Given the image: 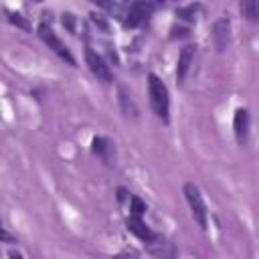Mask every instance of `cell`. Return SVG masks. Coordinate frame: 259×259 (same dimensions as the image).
<instances>
[{
  "label": "cell",
  "mask_w": 259,
  "mask_h": 259,
  "mask_svg": "<svg viewBox=\"0 0 259 259\" xmlns=\"http://www.w3.org/2000/svg\"><path fill=\"white\" fill-rule=\"evenodd\" d=\"M119 101H121V105H123L125 115H136V107H134L132 99L125 95V91H123V89H119Z\"/></svg>",
  "instance_id": "obj_15"
},
{
  "label": "cell",
  "mask_w": 259,
  "mask_h": 259,
  "mask_svg": "<svg viewBox=\"0 0 259 259\" xmlns=\"http://www.w3.org/2000/svg\"><path fill=\"white\" fill-rule=\"evenodd\" d=\"M91 150L95 156H99L103 162L111 164L113 158H115V150H113V144L107 140V138H95L93 144H91Z\"/></svg>",
  "instance_id": "obj_8"
},
{
  "label": "cell",
  "mask_w": 259,
  "mask_h": 259,
  "mask_svg": "<svg viewBox=\"0 0 259 259\" xmlns=\"http://www.w3.org/2000/svg\"><path fill=\"white\" fill-rule=\"evenodd\" d=\"M146 247H148V251H150L154 257H158V259H174V257H176L174 245H172L168 239L160 237V235H154V237L146 243Z\"/></svg>",
  "instance_id": "obj_6"
},
{
  "label": "cell",
  "mask_w": 259,
  "mask_h": 259,
  "mask_svg": "<svg viewBox=\"0 0 259 259\" xmlns=\"http://www.w3.org/2000/svg\"><path fill=\"white\" fill-rule=\"evenodd\" d=\"M0 239H2V241H10V237H8V233L4 231V227H2V225H0Z\"/></svg>",
  "instance_id": "obj_19"
},
{
  "label": "cell",
  "mask_w": 259,
  "mask_h": 259,
  "mask_svg": "<svg viewBox=\"0 0 259 259\" xmlns=\"http://www.w3.org/2000/svg\"><path fill=\"white\" fill-rule=\"evenodd\" d=\"M125 225H127V231H132V233H134L138 239H142V241H146V243H148V241L154 237V233H152V231L146 227V223H144L140 217H130Z\"/></svg>",
  "instance_id": "obj_11"
},
{
  "label": "cell",
  "mask_w": 259,
  "mask_h": 259,
  "mask_svg": "<svg viewBox=\"0 0 259 259\" xmlns=\"http://www.w3.org/2000/svg\"><path fill=\"white\" fill-rule=\"evenodd\" d=\"M130 204H132V206H130L132 217H142V214L146 212V204H144L138 196H132V198H130Z\"/></svg>",
  "instance_id": "obj_14"
},
{
  "label": "cell",
  "mask_w": 259,
  "mask_h": 259,
  "mask_svg": "<svg viewBox=\"0 0 259 259\" xmlns=\"http://www.w3.org/2000/svg\"><path fill=\"white\" fill-rule=\"evenodd\" d=\"M194 45H186L182 51H180V57H178V67H176V79H178V83H182L184 81V77H186V73H188V67H190V63H192V57H194Z\"/></svg>",
  "instance_id": "obj_10"
},
{
  "label": "cell",
  "mask_w": 259,
  "mask_h": 259,
  "mask_svg": "<svg viewBox=\"0 0 259 259\" xmlns=\"http://www.w3.org/2000/svg\"><path fill=\"white\" fill-rule=\"evenodd\" d=\"M148 89H150V103H152V109L154 113L162 119V121H168V109H170V99H168V87L156 77V75H150L148 77Z\"/></svg>",
  "instance_id": "obj_1"
},
{
  "label": "cell",
  "mask_w": 259,
  "mask_h": 259,
  "mask_svg": "<svg viewBox=\"0 0 259 259\" xmlns=\"http://www.w3.org/2000/svg\"><path fill=\"white\" fill-rule=\"evenodd\" d=\"M8 20H10L12 24H16V26L24 28V30H28V28H30V24H28V22L18 14V12H10V14H8Z\"/></svg>",
  "instance_id": "obj_16"
},
{
  "label": "cell",
  "mask_w": 259,
  "mask_h": 259,
  "mask_svg": "<svg viewBox=\"0 0 259 259\" xmlns=\"http://www.w3.org/2000/svg\"><path fill=\"white\" fill-rule=\"evenodd\" d=\"M233 125H235L237 142L239 144H245L247 142V134H249V113H247V109H237L235 111Z\"/></svg>",
  "instance_id": "obj_9"
},
{
  "label": "cell",
  "mask_w": 259,
  "mask_h": 259,
  "mask_svg": "<svg viewBox=\"0 0 259 259\" xmlns=\"http://www.w3.org/2000/svg\"><path fill=\"white\" fill-rule=\"evenodd\" d=\"M186 34H188L186 28H172V38H176V36H186Z\"/></svg>",
  "instance_id": "obj_18"
},
{
  "label": "cell",
  "mask_w": 259,
  "mask_h": 259,
  "mask_svg": "<svg viewBox=\"0 0 259 259\" xmlns=\"http://www.w3.org/2000/svg\"><path fill=\"white\" fill-rule=\"evenodd\" d=\"M61 22H63V26H65L71 34H75V16H73L71 12H65L63 18H61Z\"/></svg>",
  "instance_id": "obj_17"
},
{
  "label": "cell",
  "mask_w": 259,
  "mask_h": 259,
  "mask_svg": "<svg viewBox=\"0 0 259 259\" xmlns=\"http://www.w3.org/2000/svg\"><path fill=\"white\" fill-rule=\"evenodd\" d=\"M8 257H10V259H22V255H20L18 251H14V249H12L10 253H8Z\"/></svg>",
  "instance_id": "obj_20"
},
{
  "label": "cell",
  "mask_w": 259,
  "mask_h": 259,
  "mask_svg": "<svg viewBox=\"0 0 259 259\" xmlns=\"http://www.w3.org/2000/svg\"><path fill=\"white\" fill-rule=\"evenodd\" d=\"M38 34H40V38L49 45V49H53L63 61H67L69 65H75V59H73V55L69 53V49L65 47V42L51 30V26H47V24H40L38 26Z\"/></svg>",
  "instance_id": "obj_3"
},
{
  "label": "cell",
  "mask_w": 259,
  "mask_h": 259,
  "mask_svg": "<svg viewBox=\"0 0 259 259\" xmlns=\"http://www.w3.org/2000/svg\"><path fill=\"white\" fill-rule=\"evenodd\" d=\"M85 61H87V65H89V71H91L99 81H103V83H109V81H111V71H109V67L105 65V61H103L95 51L87 49V51H85Z\"/></svg>",
  "instance_id": "obj_5"
},
{
  "label": "cell",
  "mask_w": 259,
  "mask_h": 259,
  "mask_svg": "<svg viewBox=\"0 0 259 259\" xmlns=\"http://www.w3.org/2000/svg\"><path fill=\"white\" fill-rule=\"evenodd\" d=\"M154 12V4L152 2H134L130 4L127 12H125V26H138L144 20H148Z\"/></svg>",
  "instance_id": "obj_4"
},
{
  "label": "cell",
  "mask_w": 259,
  "mask_h": 259,
  "mask_svg": "<svg viewBox=\"0 0 259 259\" xmlns=\"http://www.w3.org/2000/svg\"><path fill=\"white\" fill-rule=\"evenodd\" d=\"M241 10H243V14H245L249 20H257V16H259V4H257L255 0H245V2L241 4Z\"/></svg>",
  "instance_id": "obj_12"
},
{
  "label": "cell",
  "mask_w": 259,
  "mask_h": 259,
  "mask_svg": "<svg viewBox=\"0 0 259 259\" xmlns=\"http://www.w3.org/2000/svg\"><path fill=\"white\" fill-rule=\"evenodd\" d=\"M198 8H200L198 4H190V6L178 8V10H176V14H178L180 18H184V20H190V22H192V20L196 18V12H198Z\"/></svg>",
  "instance_id": "obj_13"
},
{
  "label": "cell",
  "mask_w": 259,
  "mask_h": 259,
  "mask_svg": "<svg viewBox=\"0 0 259 259\" xmlns=\"http://www.w3.org/2000/svg\"><path fill=\"white\" fill-rule=\"evenodd\" d=\"M125 198V190L123 188H119V200H123Z\"/></svg>",
  "instance_id": "obj_22"
},
{
  "label": "cell",
  "mask_w": 259,
  "mask_h": 259,
  "mask_svg": "<svg viewBox=\"0 0 259 259\" xmlns=\"http://www.w3.org/2000/svg\"><path fill=\"white\" fill-rule=\"evenodd\" d=\"M113 259H132V255H125V253H121V255H115Z\"/></svg>",
  "instance_id": "obj_21"
},
{
  "label": "cell",
  "mask_w": 259,
  "mask_h": 259,
  "mask_svg": "<svg viewBox=\"0 0 259 259\" xmlns=\"http://www.w3.org/2000/svg\"><path fill=\"white\" fill-rule=\"evenodd\" d=\"M184 194H186V200H188V204H190L192 217H194L196 223L204 229V227H206V206H204V200H202V194H200L198 186H194L192 182L184 184Z\"/></svg>",
  "instance_id": "obj_2"
},
{
  "label": "cell",
  "mask_w": 259,
  "mask_h": 259,
  "mask_svg": "<svg viewBox=\"0 0 259 259\" xmlns=\"http://www.w3.org/2000/svg\"><path fill=\"white\" fill-rule=\"evenodd\" d=\"M212 40H214V47L217 51H225L229 40H231V22L227 18H219L214 22V28H212Z\"/></svg>",
  "instance_id": "obj_7"
}]
</instances>
